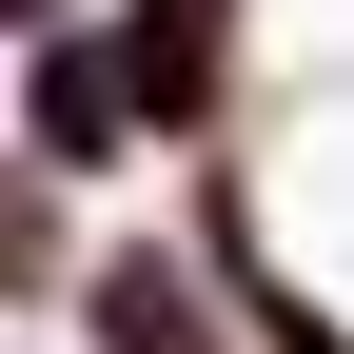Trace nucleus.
Masks as SVG:
<instances>
[{"label": "nucleus", "mask_w": 354, "mask_h": 354, "mask_svg": "<svg viewBox=\"0 0 354 354\" xmlns=\"http://www.w3.org/2000/svg\"><path fill=\"white\" fill-rule=\"evenodd\" d=\"M99 315H118V335H138V354H197V295H177V276H158V256H118V276H99Z\"/></svg>", "instance_id": "f257e3e1"}]
</instances>
